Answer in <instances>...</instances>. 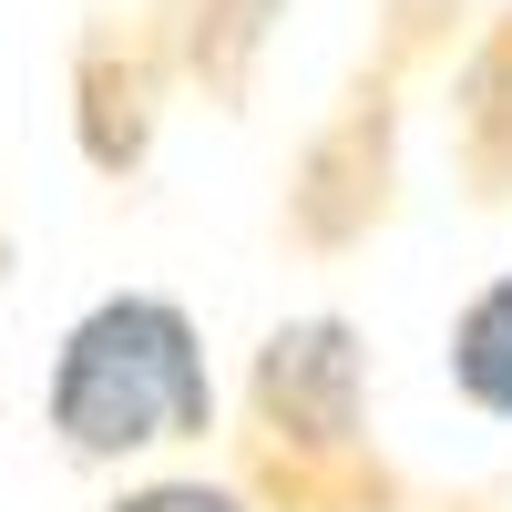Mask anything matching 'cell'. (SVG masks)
<instances>
[{"instance_id":"1","label":"cell","mask_w":512,"mask_h":512,"mask_svg":"<svg viewBox=\"0 0 512 512\" xmlns=\"http://www.w3.org/2000/svg\"><path fill=\"white\" fill-rule=\"evenodd\" d=\"M226 482L256 512H420L410 461L379 441V359L349 308H287L246 349Z\"/></svg>"},{"instance_id":"5","label":"cell","mask_w":512,"mask_h":512,"mask_svg":"<svg viewBox=\"0 0 512 512\" xmlns=\"http://www.w3.org/2000/svg\"><path fill=\"white\" fill-rule=\"evenodd\" d=\"M441 154L472 216H512V0H482L441 72Z\"/></svg>"},{"instance_id":"6","label":"cell","mask_w":512,"mask_h":512,"mask_svg":"<svg viewBox=\"0 0 512 512\" xmlns=\"http://www.w3.org/2000/svg\"><path fill=\"white\" fill-rule=\"evenodd\" d=\"M144 11H154V31H164L175 82L205 93V113H246V103H256L287 0H144Z\"/></svg>"},{"instance_id":"9","label":"cell","mask_w":512,"mask_h":512,"mask_svg":"<svg viewBox=\"0 0 512 512\" xmlns=\"http://www.w3.org/2000/svg\"><path fill=\"white\" fill-rule=\"evenodd\" d=\"M11 267H21V246H11V226H0V287H11Z\"/></svg>"},{"instance_id":"8","label":"cell","mask_w":512,"mask_h":512,"mask_svg":"<svg viewBox=\"0 0 512 512\" xmlns=\"http://www.w3.org/2000/svg\"><path fill=\"white\" fill-rule=\"evenodd\" d=\"M93 512H256L226 472H144V482H123L113 502H93Z\"/></svg>"},{"instance_id":"3","label":"cell","mask_w":512,"mask_h":512,"mask_svg":"<svg viewBox=\"0 0 512 512\" xmlns=\"http://www.w3.org/2000/svg\"><path fill=\"white\" fill-rule=\"evenodd\" d=\"M472 21H482V0H379L369 52L318 103V123L297 134L287 175H277V246L287 256L338 267L369 236H390L400 195H410V82L451 72Z\"/></svg>"},{"instance_id":"4","label":"cell","mask_w":512,"mask_h":512,"mask_svg":"<svg viewBox=\"0 0 512 512\" xmlns=\"http://www.w3.org/2000/svg\"><path fill=\"white\" fill-rule=\"evenodd\" d=\"M175 62H164V31L144 0H93L72 21V62H62V113H72V154L93 164L103 185H134L154 144H164V113H175Z\"/></svg>"},{"instance_id":"7","label":"cell","mask_w":512,"mask_h":512,"mask_svg":"<svg viewBox=\"0 0 512 512\" xmlns=\"http://www.w3.org/2000/svg\"><path fill=\"white\" fill-rule=\"evenodd\" d=\"M441 379H451V400L472 410V420L512 431V267H492V277L451 308V328H441Z\"/></svg>"},{"instance_id":"2","label":"cell","mask_w":512,"mask_h":512,"mask_svg":"<svg viewBox=\"0 0 512 512\" xmlns=\"http://www.w3.org/2000/svg\"><path fill=\"white\" fill-rule=\"evenodd\" d=\"M41 431L82 472H134L226 441V379L175 287H103L41 359Z\"/></svg>"}]
</instances>
